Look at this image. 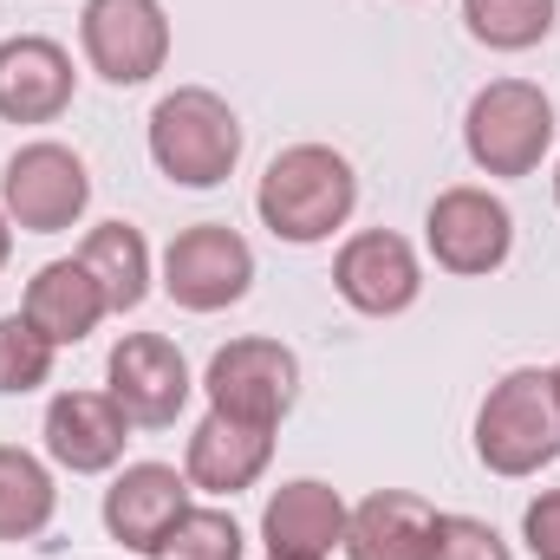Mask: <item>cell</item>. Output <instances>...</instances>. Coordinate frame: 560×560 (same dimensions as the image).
Returning a JSON list of instances; mask_svg holds the SVG:
<instances>
[{
	"instance_id": "1",
	"label": "cell",
	"mask_w": 560,
	"mask_h": 560,
	"mask_svg": "<svg viewBox=\"0 0 560 560\" xmlns=\"http://www.w3.org/2000/svg\"><path fill=\"white\" fill-rule=\"evenodd\" d=\"M352 202H359V176H352V163L332 143L280 150L268 163V176H261V189H255V209H261L268 235L293 242V248H313L332 229H346Z\"/></svg>"
},
{
	"instance_id": "2",
	"label": "cell",
	"mask_w": 560,
	"mask_h": 560,
	"mask_svg": "<svg viewBox=\"0 0 560 560\" xmlns=\"http://www.w3.org/2000/svg\"><path fill=\"white\" fill-rule=\"evenodd\" d=\"M476 456L495 476H535L560 456V398L555 372H509L502 385H489L482 411H476Z\"/></svg>"
},
{
	"instance_id": "3",
	"label": "cell",
	"mask_w": 560,
	"mask_h": 560,
	"mask_svg": "<svg viewBox=\"0 0 560 560\" xmlns=\"http://www.w3.org/2000/svg\"><path fill=\"white\" fill-rule=\"evenodd\" d=\"M150 156H156V170L170 183L215 189L242 163V125H235V112L215 92L183 85V92L156 98V112H150Z\"/></svg>"
},
{
	"instance_id": "4",
	"label": "cell",
	"mask_w": 560,
	"mask_h": 560,
	"mask_svg": "<svg viewBox=\"0 0 560 560\" xmlns=\"http://www.w3.org/2000/svg\"><path fill=\"white\" fill-rule=\"evenodd\" d=\"M463 143L476 156V170L489 176H535L548 143H555V105L541 85L528 79H495L469 98L463 118Z\"/></svg>"
},
{
	"instance_id": "5",
	"label": "cell",
	"mask_w": 560,
	"mask_h": 560,
	"mask_svg": "<svg viewBox=\"0 0 560 560\" xmlns=\"http://www.w3.org/2000/svg\"><path fill=\"white\" fill-rule=\"evenodd\" d=\"M85 202H92V176H85L79 150H66V143H26L0 170V209L26 235L72 229L85 215Z\"/></svg>"
},
{
	"instance_id": "6",
	"label": "cell",
	"mask_w": 560,
	"mask_h": 560,
	"mask_svg": "<svg viewBox=\"0 0 560 560\" xmlns=\"http://www.w3.org/2000/svg\"><path fill=\"white\" fill-rule=\"evenodd\" d=\"M423 242H430V255H436L443 275H463V280L495 275L509 261V248H515V215H509L502 196H489L476 183H456V189H443L430 202Z\"/></svg>"
},
{
	"instance_id": "7",
	"label": "cell",
	"mask_w": 560,
	"mask_h": 560,
	"mask_svg": "<svg viewBox=\"0 0 560 560\" xmlns=\"http://www.w3.org/2000/svg\"><path fill=\"white\" fill-rule=\"evenodd\" d=\"M209 411H229L242 423H268L275 430L293 398H300V359L280 346V339H229L215 359H209Z\"/></svg>"
},
{
	"instance_id": "8",
	"label": "cell",
	"mask_w": 560,
	"mask_h": 560,
	"mask_svg": "<svg viewBox=\"0 0 560 560\" xmlns=\"http://www.w3.org/2000/svg\"><path fill=\"white\" fill-rule=\"evenodd\" d=\"M255 255L229 222H196L163 248V287L183 313H222L248 293Z\"/></svg>"
},
{
	"instance_id": "9",
	"label": "cell",
	"mask_w": 560,
	"mask_h": 560,
	"mask_svg": "<svg viewBox=\"0 0 560 560\" xmlns=\"http://www.w3.org/2000/svg\"><path fill=\"white\" fill-rule=\"evenodd\" d=\"M79 39L105 85H143L170 59V20L156 0H85Z\"/></svg>"
},
{
	"instance_id": "10",
	"label": "cell",
	"mask_w": 560,
	"mask_h": 560,
	"mask_svg": "<svg viewBox=\"0 0 560 560\" xmlns=\"http://www.w3.org/2000/svg\"><path fill=\"white\" fill-rule=\"evenodd\" d=\"M189 392H196V378H189L183 352L163 332H125L112 346V398H118V411L131 423H143V430L176 423Z\"/></svg>"
},
{
	"instance_id": "11",
	"label": "cell",
	"mask_w": 560,
	"mask_h": 560,
	"mask_svg": "<svg viewBox=\"0 0 560 560\" xmlns=\"http://www.w3.org/2000/svg\"><path fill=\"white\" fill-rule=\"evenodd\" d=\"M332 287H339V300H346L352 313L392 319V313H405V306L423 293V275H418V255H411L405 235H392V229H365V235H352V242L339 248V261H332Z\"/></svg>"
},
{
	"instance_id": "12",
	"label": "cell",
	"mask_w": 560,
	"mask_h": 560,
	"mask_svg": "<svg viewBox=\"0 0 560 560\" xmlns=\"http://www.w3.org/2000/svg\"><path fill=\"white\" fill-rule=\"evenodd\" d=\"M131 418L118 411L112 392H59L46 405V456L72 476H98L112 463H125Z\"/></svg>"
},
{
	"instance_id": "13",
	"label": "cell",
	"mask_w": 560,
	"mask_h": 560,
	"mask_svg": "<svg viewBox=\"0 0 560 560\" xmlns=\"http://www.w3.org/2000/svg\"><path fill=\"white\" fill-rule=\"evenodd\" d=\"M183 515H189V476H176L170 463H131L105 489V528L131 555H156Z\"/></svg>"
},
{
	"instance_id": "14",
	"label": "cell",
	"mask_w": 560,
	"mask_h": 560,
	"mask_svg": "<svg viewBox=\"0 0 560 560\" xmlns=\"http://www.w3.org/2000/svg\"><path fill=\"white\" fill-rule=\"evenodd\" d=\"M72 105V52L59 39L20 33L0 46V118L7 125H52Z\"/></svg>"
},
{
	"instance_id": "15",
	"label": "cell",
	"mask_w": 560,
	"mask_h": 560,
	"mask_svg": "<svg viewBox=\"0 0 560 560\" xmlns=\"http://www.w3.org/2000/svg\"><path fill=\"white\" fill-rule=\"evenodd\" d=\"M346 522H352L346 495L326 489V482H313V476H300V482H287L268 502L261 541H268L275 560H326L332 548H346Z\"/></svg>"
},
{
	"instance_id": "16",
	"label": "cell",
	"mask_w": 560,
	"mask_h": 560,
	"mask_svg": "<svg viewBox=\"0 0 560 560\" xmlns=\"http://www.w3.org/2000/svg\"><path fill=\"white\" fill-rule=\"evenodd\" d=\"M275 456V430L268 423H242L229 411H209V418L189 430V489H209V495H242Z\"/></svg>"
},
{
	"instance_id": "17",
	"label": "cell",
	"mask_w": 560,
	"mask_h": 560,
	"mask_svg": "<svg viewBox=\"0 0 560 560\" xmlns=\"http://www.w3.org/2000/svg\"><path fill=\"white\" fill-rule=\"evenodd\" d=\"M430 541H436V509L411 489H378L346 522L352 560H430Z\"/></svg>"
},
{
	"instance_id": "18",
	"label": "cell",
	"mask_w": 560,
	"mask_h": 560,
	"mask_svg": "<svg viewBox=\"0 0 560 560\" xmlns=\"http://www.w3.org/2000/svg\"><path fill=\"white\" fill-rule=\"evenodd\" d=\"M52 346H79L85 332H98V319L112 313L98 280L85 275V261H46L39 275L26 280V306H20Z\"/></svg>"
},
{
	"instance_id": "19",
	"label": "cell",
	"mask_w": 560,
	"mask_h": 560,
	"mask_svg": "<svg viewBox=\"0 0 560 560\" xmlns=\"http://www.w3.org/2000/svg\"><path fill=\"white\" fill-rule=\"evenodd\" d=\"M79 261H85V275L98 280V293H105L112 313L143 306V293H150V248H143V235L131 222H98L85 235Z\"/></svg>"
},
{
	"instance_id": "20",
	"label": "cell",
	"mask_w": 560,
	"mask_h": 560,
	"mask_svg": "<svg viewBox=\"0 0 560 560\" xmlns=\"http://www.w3.org/2000/svg\"><path fill=\"white\" fill-rule=\"evenodd\" d=\"M59 509V489L39 456L0 443V541H33Z\"/></svg>"
},
{
	"instance_id": "21",
	"label": "cell",
	"mask_w": 560,
	"mask_h": 560,
	"mask_svg": "<svg viewBox=\"0 0 560 560\" xmlns=\"http://www.w3.org/2000/svg\"><path fill=\"white\" fill-rule=\"evenodd\" d=\"M560 0H463V26L495 52H528L555 33Z\"/></svg>"
},
{
	"instance_id": "22",
	"label": "cell",
	"mask_w": 560,
	"mask_h": 560,
	"mask_svg": "<svg viewBox=\"0 0 560 560\" xmlns=\"http://www.w3.org/2000/svg\"><path fill=\"white\" fill-rule=\"evenodd\" d=\"M52 339L26 313H0V398H26L52 378Z\"/></svg>"
},
{
	"instance_id": "23",
	"label": "cell",
	"mask_w": 560,
	"mask_h": 560,
	"mask_svg": "<svg viewBox=\"0 0 560 560\" xmlns=\"http://www.w3.org/2000/svg\"><path fill=\"white\" fill-rule=\"evenodd\" d=\"M248 548V535L235 528V515H222V509H189L170 535H163V548L150 560H242Z\"/></svg>"
},
{
	"instance_id": "24",
	"label": "cell",
	"mask_w": 560,
	"mask_h": 560,
	"mask_svg": "<svg viewBox=\"0 0 560 560\" xmlns=\"http://www.w3.org/2000/svg\"><path fill=\"white\" fill-rule=\"evenodd\" d=\"M430 560H515V555H509V541L489 522H476V515H436Z\"/></svg>"
},
{
	"instance_id": "25",
	"label": "cell",
	"mask_w": 560,
	"mask_h": 560,
	"mask_svg": "<svg viewBox=\"0 0 560 560\" xmlns=\"http://www.w3.org/2000/svg\"><path fill=\"white\" fill-rule=\"evenodd\" d=\"M522 541L535 560H560V489H541L522 515Z\"/></svg>"
},
{
	"instance_id": "26",
	"label": "cell",
	"mask_w": 560,
	"mask_h": 560,
	"mask_svg": "<svg viewBox=\"0 0 560 560\" xmlns=\"http://www.w3.org/2000/svg\"><path fill=\"white\" fill-rule=\"evenodd\" d=\"M7 255H13V229H7V209H0V268H7Z\"/></svg>"
},
{
	"instance_id": "27",
	"label": "cell",
	"mask_w": 560,
	"mask_h": 560,
	"mask_svg": "<svg viewBox=\"0 0 560 560\" xmlns=\"http://www.w3.org/2000/svg\"><path fill=\"white\" fill-rule=\"evenodd\" d=\"M555 202H560V170H555Z\"/></svg>"
},
{
	"instance_id": "28",
	"label": "cell",
	"mask_w": 560,
	"mask_h": 560,
	"mask_svg": "<svg viewBox=\"0 0 560 560\" xmlns=\"http://www.w3.org/2000/svg\"><path fill=\"white\" fill-rule=\"evenodd\" d=\"M555 398H560V365H555Z\"/></svg>"
},
{
	"instance_id": "29",
	"label": "cell",
	"mask_w": 560,
	"mask_h": 560,
	"mask_svg": "<svg viewBox=\"0 0 560 560\" xmlns=\"http://www.w3.org/2000/svg\"><path fill=\"white\" fill-rule=\"evenodd\" d=\"M268 560H275V555H268Z\"/></svg>"
}]
</instances>
